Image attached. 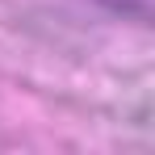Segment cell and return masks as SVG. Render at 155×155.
Segmentation results:
<instances>
[{
  "mask_svg": "<svg viewBox=\"0 0 155 155\" xmlns=\"http://www.w3.org/2000/svg\"><path fill=\"white\" fill-rule=\"evenodd\" d=\"M109 8H117V13H147V0H101Z\"/></svg>",
  "mask_w": 155,
  "mask_h": 155,
  "instance_id": "cell-1",
  "label": "cell"
}]
</instances>
